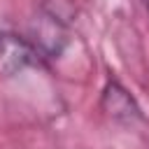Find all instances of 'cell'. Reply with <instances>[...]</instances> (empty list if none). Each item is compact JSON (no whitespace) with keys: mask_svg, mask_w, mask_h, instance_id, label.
I'll return each mask as SVG.
<instances>
[{"mask_svg":"<svg viewBox=\"0 0 149 149\" xmlns=\"http://www.w3.org/2000/svg\"><path fill=\"white\" fill-rule=\"evenodd\" d=\"M144 5H147V7H149V0H144Z\"/></svg>","mask_w":149,"mask_h":149,"instance_id":"6da1fadb","label":"cell"}]
</instances>
